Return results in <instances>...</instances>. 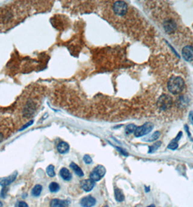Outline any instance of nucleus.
I'll list each match as a JSON object with an SVG mask.
<instances>
[{
    "label": "nucleus",
    "mask_w": 193,
    "mask_h": 207,
    "mask_svg": "<svg viewBox=\"0 0 193 207\" xmlns=\"http://www.w3.org/2000/svg\"><path fill=\"white\" fill-rule=\"evenodd\" d=\"M172 104V98L168 94H163V95L160 96L159 97L158 103H157L158 108L162 111H166V110L170 109Z\"/></svg>",
    "instance_id": "nucleus-5"
},
{
    "label": "nucleus",
    "mask_w": 193,
    "mask_h": 207,
    "mask_svg": "<svg viewBox=\"0 0 193 207\" xmlns=\"http://www.w3.org/2000/svg\"><path fill=\"white\" fill-rule=\"evenodd\" d=\"M182 57L186 61L192 62L193 61V47L190 45L185 46L183 47L182 51Z\"/></svg>",
    "instance_id": "nucleus-9"
},
{
    "label": "nucleus",
    "mask_w": 193,
    "mask_h": 207,
    "mask_svg": "<svg viewBox=\"0 0 193 207\" xmlns=\"http://www.w3.org/2000/svg\"><path fill=\"white\" fill-rule=\"evenodd\" d=\"M112 11L116 15L124 16L128 11V5L125 2L117 1L112 5Z\"/></svg>",
    "instance_id": "nucleus-6"
},
{
    "label": "nucleus",
    "mask_w": 193,
    "mask_h": 207,
    "mask_svg": "<svg viewBox=\"0 0 193 207\" xmlns=\"http://www.w3.org/2000/svg\"><path fill=\"white\" fill-rule=\"evenodd\" d=\"M163 28H164V30H165V31L166 33H173V32H174L176 31V23L174 22L173 20H167V21H166L165 22H164L163 24Z\"/></svg>",
    "instance_id": "nucleus-10"
},
{
    "label": "nucleus",
    "mask_w": 193,
    "mask_h": 207,
    "mask_svg": "<svg viewBox=\"0 0 193 207\" xmlns=\"http://www.w3.org/2000/svg\"><path fill=\"white\" fill-rule=\"evenodd\" d=\"M60 207H66L65 206H60Z\"/></svg>",
    "instance_id": "nucleus-35"
},
{
    "label": "nucleus",
    "mask_w": 193,
    "mask_h": 207,
    "mask_svg": "<svg viewBox=\"0 0 193 207\" xmlns=\"http://www.w3.org/2000/svg\"><path fill=\"white\" fill-rule=\"evenodd\" d=\"M0 207H2V203L0 202Z\"/></svg>",
    "instance_id": "nucleus-34"
},
{
    "label": "nucleus",
    "mask_w": 193,
    "mask_h": 207,
    "mask_svg": "<svg viewBox=\"0 0 193 207\" xmlns=\"http://www.w3.org/2000/svg\"><path fill=\"white\" fill-rule=\"evenodd\" d=\"M46 173L49 177H53L55 175V168L52 165H49V167L46 168Z\"/></svg>",
    "instance_id": "nucleus-25"
},
{
    "label": "nucleus",
    "mask_w": 193,
    "mask_h": 207,
    "mask_svg": "<svg viewBox=\"0 0 193 207\" xmlns=\"http://www.w3.org/2000/svg\"><path fill=\"white\" fill-rule=\"evenodd\" d=\"M179 147V144H178V142H176V141H175L174 140H173L169 144V145H168V148L169 149H171V150H176Z\"/></svg>",
    "instance_id": "nucleus-26"
},
{
    "label": "nucleus",
    "mask_w": 193,
    "mask_h": 207,
    "mask_svg": "<svg viewBox=\"0 0 193 207\" xmlns=\"http://www.w3.org/2000/svg\"><path fill=\"white\" fill-rule=\"evenodd\" d=\"M7 192H8V188L7 187H5L2 190V192H1V197L2 198H5V196H6V193Z\"/></svg>",
    "instance_id": "nucleus-29"
},
{
    "label": "nucleus",
    "mask_w": 193,
    "mask_h": 207,
    "mask_svg": "<svg viewBox=\"0 0 193 207\" xmlns=\"http://www.w3.org/2000/svg\"><path fill=\"white\" fill-rule=\"evenodd\" d=\"M176 104H177V106L179 107V108L185 107L187 105V99L185 97V96H180V97L178 98Z\"/></svg>",
    "instance_id": "nucleus-19"
},
{
    "label": "nucleus",
    "mask_w": 193,
    "mask_h": 207,
    "mask_svg": "<svg viewBox=\"0 0 193 207\" xmlns=\"http://www.w3.org/2000/svg\"><path fill=\"white\" fill-rule=\"evenodd\" d=\"M49 188L51 192L55 193L59 190V189H60V185H59L57 183H54V182H53V183H50V185H49Z\"/></svg>",
    "instance_id": "nucleus-24"
},
{
    "label": "nucleus",
    "mask_w": 193,
    "mask_h": 207,
    "mask_svg": "<svg viewBox=\"0 0 193 207\" xmlns=\"http://www.w3.org/2000/svg\"><path fill=\"white\" fill-rule=\"evenodd\" d=\"M96 199L92 196H87L83 198L81 201V205L83 207H92L95 205Z\"/></svg>",
    "instance_id": "nucleus-11"
},
{
    "label": "nucleus",
    "mask_w": 193,
    "mask_h": 207,
    "mask_svg": "<svg viewBox=\"0 0 193 207\" xmlns=\"http://www.w3.org/2000/svg\"><path fill=\"white\" fill-rule=\"evenodd\" d=\"M69 204V202L68 201H63V200L60 199H53L51 201L50 206L51 207H60L62 206H67Z\"/></svg>",
    "instance_id": "nucleus-14"
},
{
    "label": "nucleus",
    "mask_w": 193,
    "mask_h": 207,
    "mask_svg": "<svg viewBox=\"0 0 193 207\" xmlns=\"http://www.w3.org/2000/svg\"><path fill=\"white\" fill-rule=\"evenodd\" d=\"M42 185H36L34 188H33V190H32L31 193L33 196H39L41 194V193H42Z\"/></svg>",
    "instance_id": "nucleus-21"
},
{
    "label": "nucleus",
    "mask_w": 193,
    "mask_h": 207,
    "mask_svg": "<svg viewBox=\"0 0 193 207\" xmlns=\"http://www.w3.org/2000/svg\"><path fill=\"white\" fill-rule=\"evenodd\" d=\"M17 5H10L0 9V26L2 28L12 27L17 21L23 18L21 9L15 8Z\"/></svg>",
    "instance_id": "nucleus-2"
},
{
    "label": "nucleus",
    "mask_w": 193,
    "mask_h": 207,
    "mask_svg": "<svg viewBox=\"0 0 193 207\" xmlns=\"http://www.w3.org/2000/svg\"><path fill=\"white\" fill-rule=\"evenodd\" d=\"M160 132L156 131V132H155L153 133L151 136H150L149 137H147V138H146V139H144V140L147 141V142H153V141L158 140V137H160Z\"/></svg>",
    "instance_id": "nucleus-20"
},
{
    "label": "nucleus",
    "mask_w": 193,
    "mask_h": 207,
    "mask_svg": "<svg viewBox=\"0 0 193 207\" xmlns=\"http://www.w3.org/2000/svg\"><path fill=\"white\" fill-rule=\"evenodd\" d=\"M153 129V124L150 122H147L142 126H138L136 129L134 133V136L137 137H142L144 135L149 134Z\"/></svg>",
    "instance_id": "nucleus-7"
},
{
    "label": "nucleus",
    "mask_w": 193,
    "mask_h": 207,
    "mask_svg": "<svg viewBox=\"0 0 193 207\" xmlns=\"http://www.w3.org/2000/svg\"><path fill=\"white\" fill-rule=\"evenodd\" d=\"M16 176H17V172H15L13 174L8 177L0 178V185L3 187H7L15 180Z\"/></svg>",
    "instance_id": "nucleus-13"
},
{
    "label": "nucleus",
    "mask_w": 193,
    "mask_h": 207,
    "mask_svg": "<svg viewBox=\"0 0 193 207\" xmlns=\"http://www.w3.org/2000/svg\"><path fill=\"white\" fill-rule=\"evenodd\" d=\"M137 126L134 125V124H128L126 126V129H125V132L126 134H131L134 132L136 129H137Z\"/></svg>",
    "instance_id": "nucleus-23"
},
{
    "label": "nucleus",
    "mask_w": 193,
    "mask_h": 207,
    "mask_svg": "<svg viewBox=\"0 0 193 207\" xmlns=\"http://www.w3.org/2000/svg\"><path fill=\"white\" fill-rule=\"evenodd\" d=\"M161 145V142L160 141H159V142H155L154 144H153V145H151L150 147L149 148V153H153L155 152V151L158 150L159 148H160V146Z\"/></svg>",
    "instance_id": "nucleus-22"
},
{
    "label": "nucleus",
    "mask_w": 193,
    "mask_h": 207,
    "mask_svg": "<svg viewBox=\"0 0 193 207\" xmlns=\"http://www.w3.org/2000/svg\"><path fill=\"white\" fill-rule=\"evenodd\" d=\"M13 125L12 119L8 116L0 115V142L6 138Z\"/></svg>",
    "instance_id": "nucleus-3"
},
{
    "label": "nucleus",
    "mask_w": 193,
    "mask_h": 207,
    "mask_svg": "<svg viewBox=\"0 0 193 207\" xmlns=\"http://www.w3.org/2000/svg\"><path fill=\"white\" fill-rule=\"evenodd\" d=\"M105 173H106V169L105 167L102 165H98L93 169L90 174V179L94 182L99 181L102 177L105 176Z\"/></svg>",
    "instance_id": "nucleus-8"
},
{
    "label": "nucleus",
    "mask_w": 193,
    "mask_h": 207,
    "mask_svg": "<svg viewBox=\"0 0 193 207\" xmlns=\"http://www.w3.org/2000/svg\"><path fill=\"white\" fill-rule=\"evenodd\" d=\"M117 150H118V151H119L120 152L122 153L123 155H125V156H128V153H126L125 151H124V150H123V149L120 148H117Z\"/></svg>",
    "instance_id": "nucleus-31"
},
{
    "label": "nucleus",
    "mask_w": 193,
    "mask_h": 207,
    "mask_svg": "<svg viewBox=\"0 0 193 207\" xmlns=\"http://www.w3.org/2000/svg\"><path fill=\"white\" fill-rule=\"evenodd\" d=\"M168 90L173 94H178L185 87V81L180 76H173L168 81Z\"/></svg>",
    "instance_id": "nucleus-4"
},
{
    "label": "nucleus",
    "mask_w": 193,
    "mask_h": 207,
    "mask_svg": "<svg viewBox=\"0 0 193 207\" xmlns=\"http://www.w3.org/2000/svg\"><path fill=\"white\" fill-rule=\"evenodd\" d=\"M147 207H155V205L152 204V205H150V206H148Z\"/></svg>",
    "instance_id": "nucleus-33"
},
{
    "label": "nucleus",
    "mask_w": 193,
    "mask_h": 207,
    "mask_svg": "<svg viewBox=\"0 0 193 207\" xmlns=\"http://www.w3.org/2000/svg\"><path fill=\"white\" fill-rule=\"evenodd\" d=\"M103 207H108V206H103Z\"/></svg>",
    "instance_id": "nucleus-36"
},
{
    "label": "nucleus",
    "mask_w": 193,
    "mask_h": 207,
    "mask_svg": "<svg viewBox=\"0 0 193 207\" xmlns=\"http://www.w3.org/2000/svg\"><path fill=\"white\" fill-rule=\"evenodd\" d=\"M115 198L116 201L119 202H122L124 200V194L121 189H115Z\"/></svg>",
    "instance_id": "nucleus-17"
},
{
    "label": "nucleus",
    "mask_w": 193,
    "mask_h": 207,
    "mask_svg": "<svg viewBox=\"0 0 193 207\" xmlns=\"http://www.w3.org/2000/svg\"><path fill=\"white\" fill-rule=\"evenodd\" d=\"M69 145L65 142H61L58 145V151L60 153L64 154L68 152L69 151Z\"/></svg>",
    "instance_id": "nucleus-15"
},
{
    "label": "nucleus",
    "mask_w": 193,
    "mask_h": 207,
    "mask_svg": "<svg viewBox=\"0 0 193 207\" xmlns=\"http://www.w3.org/2000/svg\"><path fill=\"white\" fill-rule=\"evenodd\" d=\"M15 207H28V204L24 201H18L16 203Z\"/></svg>",
    "instance_id": "nucleus-28"
},
{
    "label": "nucleus",
    "mask_w": 193,
    "mask_h": 207,
    "mask_svg": "<svg viewBox=\"0 0 193 207\" xmlns=\"http://www.w3.org/2000/svg\"><path fill=\"white\" fill-rule=\"evenodd\" d=\"M70 167H71V169H72L74 171L75 173H76V174H77L78 176H79V177H83L84 176L83 171H82V169L80 168L79 167H78L77 164H75V163H71V165H70Z\"/></svg>",
    "instance_id": "nucleus-18"
},
{
    "label": "nucleus",
    "mask_w": 193,
    "mask_h": 207,
    "mask_svg": "<svg viewBox=\"0 0 193 207\" xmlns=\"http://www.w3.org/2000/svg\"><path fill=\"white\" fill-rule=\"evenodd\" d=\"M81 187L85 191L89 192L94 188V185H95V182L93 181L92 180L88 179V180H84L81 183Z\"/></svg>",
    "instance_id": "nucleus-12"
},
{
    "label": "nucleus",
    "mask_w": 193,
    "mask_h": 207,
    "mask_svg": "<svg viewBox=\"0 0 193 207\" xmlns=\"http://www.w3.org/2000/svg\"><path fill=\"white\" fill-rule=\"evenodd\" d=\"M182 136V132H180L178 134V135H177V136H176V138L174 139V140L175 141H176V142H178V141L180 140V138H181Z\"/></svg>",
    "instance_id": "nucleus-30"
},
{
    "label": "nucleus",
    "mask_w": 193,
    "mask_h": 207,
    "mask_svg": "<svg viewBox=\"0 0 193 207\" xmlns=\"http://www.w3.org/2000/svg\"><path fill=\"white\" fill-rule=\"evenodd\" d=\"M84 161L85 163L87 164H91L92 162V158H91V157L89 156V155H85V156H84Z\"/></svg>",
    "instance_id": "nucleus-27"
},
{
    "label": "nucleus",
    "mask_w": 193,
    "mask_h": 207,
    "mask_svg": "<svg viewBox=\"0 0 193 207\" xmlns=\"http://www.w3.org/2000/svg\"><path fill=\"white\" fill-rule=\"evenodd\" d=\"M60 176L62 177V178L63 180H66V181H68L72 178V174L71 173L69 172V170L66 168H62L60 170Z\"/></svg>",
    "instance_id": "nucleus-16"
},
{
    "label": "nucleus",
    "mask_w": 193,
    "mask_h": 207,
    "mask_svg": "<svg viewBox=\"0 0 193 207\" xmlns=\"http://www.w3.org/2000/svg\"><path fill=\"white\" fill-rule=\"evenodd\" d=\"M190 119H191V122H192V124H193V116L191 115V118H190Z\"/></svg>",
    "instance_id": "nucleus-32"
},
{
    "label": "nucleus",
    "mask_w": 193,
    "mask_h": 207,
    "mask_svg": "<svg viewBox=\"0 0 193 207\" xmlns=\"http://www.w3.org/2000/svg\"><path fill=\"white\" fill-rule=\"evenodd\" d=\"M45 89L40 84H31L23 92L16 103L14 116L18 124H26L40 109Z\"/></svg>",
    "instance_id": "nucleus-1"
}]
</instances>
